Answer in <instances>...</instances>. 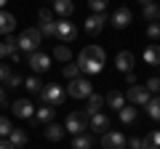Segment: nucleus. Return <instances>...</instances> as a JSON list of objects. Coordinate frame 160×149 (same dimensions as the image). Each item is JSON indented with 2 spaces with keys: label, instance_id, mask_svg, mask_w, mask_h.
Returning <instances> with one entry per match:
<instances>
[{
  "label": "nucleus",
  "instance_id": "72a5a7b5",
  "mask_svg": "<svg viewBox=\"0 0 160 149\" xmlns=\"http://www.w3.org/2000/svg\"><path fill=\"white\" fill-rule=\"evenodd\" d=\"M147 37H149V40H160V22H149Z\"/></svg>",
  "mask_w": 160,
  "mask_h": 149
},
{
  "label": "nucleus",
  "instance_id": "f8f14e48",
  "mask_svg": "<svg viewBox=\"0 0 160 149\" xmlns=\"http://www.w3.org/2000/svg\"><path fill=\"white\" fill-rule=\"evenodd\" d=\"M107 22H109V19L104 16V13H91V16L86 19V32H88V35H99Z\"/></svg>",
  "mask_w": 160,
  "mask_h": 149
},
{
  "label": "nucleus",
  "instance_id": "0eeeda50",
  "mask_svg": "<svg viewBox=\"0 0 160 149\" xmlns=\"http://www.w3.org/2000/svg\"><path fill=\"white\" fill-rule=\"evenodd\" d=\"M27 64H29V69L32 72H48V67H51V59H48V53H43V51H35V53H29L27 56Z\"/></svg>",
  "mask_w": 160,
  "mask_h": 149
},
{
  "label": "nucleus",
  "instance_id": "bb28decb",
  "mask_svg": "<svg viewBox=\"0 0 160 149\" xmlns=\"http://www.w3.org/2000/svg\"><path fill=\"white\" fill-rule=\"evenodd\" d=\"M53 115H56V109L48 107V104L38 109V120H40V123H46V125H48V123H53Z\"/></svg>",
  "mask_w": 160,
  "mask_h": 149
},
{
  "label": "nucleus",
  "instance_id": "c03bdc74",
  "mask_svg": "<svg viewBox=\"0 0 160 149\" xmlns=\"http://www.w3.org/2000/svg\"><path fill=\"white\" fill-rule=\"evenodd\" d=\"M139 3H142V6H147V3H152V0H139Z\"/></svg>",
  "mask_w": 160,
  "mask_h": 149
},
{
  "label": "nucleus",
  "instance_id": "4be33fe9",
  "mask_svg": "<svg viewBox=\"0 0 160 149\" xmlns=\"http://www.w3.org/2000/svg\"><path fill=\"white\" fill-rule=\"evenodd\" d=\"M104 101H107L112 109H118V112L126 107V96H123V93H118V91H109L107 96H104Z\"/></svg>",
  "mask_w": 160,
  "mask_h": 149
},
{
  "label": "nucleus",
  "instance_id": "58836bf2",
  "mask_svg": "<svg viewBox=\"0 0 160 149\" xmlns=\"http://www.w3.org/2000/svg\"><path fill=\"white\" fill-rule=\"evenodd\" d=\"M8 77H11V69H8V64H0V83H6Z\"/></svg>",
  "mask_w": 160,
  "mask_h": 149
},
{
  "label": "nucleus",
  "instance_id": "a878e982",
  "mask_svg": "<svg viewBox=\"0 0 160 149\" xmlns=\"http://www.w3.org/2000/svg\"><path fill=\"white\" fill-rule=\"evenodd\" d=\"M133 120H136V107H133V104L120 109V123H123V125H131Z\"/></svg>",
  "mask_w": 160,
  "mask_h": 149
},
{
  "label": "nucleus",
  "instance_id": "c85d7f7f",
  "mask_svg": "<svg viewBox=\"0 0 160 149\" xmlns=\"http://www.w3.org/2000/svg\"><path fill=\"white\" fill-rule=\"evenodd\" d=\"M62 72H64V77H67V80H75V77L80 74V67H78V64H72V61H67Z\"/></svg>",
  "mask_w": 160,
  "mask_h": 149
},
{
  "label": "nucleus",
  "instance_id": "423d86ee",
  "mask_svg": "<svg viewBox=\"0 0 160 149\" xmlns=\"http://www.w3.org/2000/svg\"><path fill=\"white\" fill-rule=\"evenodd\" d=\"M75 37H78V27H75L69 19H62V22H56V40L59 43H72Z\"/></svg>",
  "mask_w": 160,
  "mask_h": 149
},
{
  "label": "nucleus",
  "instance_id": "f03ea898",
  "mask_svg": "<svg viewBox=\"0 0 160 149\" xmlns=\"http://www.w3.org/2000/svg\"><path fill=\"white\" fill-rule=\"evenodd\" d=\"M16 43H19V51H24V53L29 56V53H35V51L40 48V43H43V35H40L38 27H29V29H24V32L16 37Z\"/></svg>",
  "mask_w": 160,
  "mask_h": 149
},
{
  "label": "nucleus",
  "instance_id": "7ed1b4c3",
  "mask_svg": "<svg viewBox=\"0 0 160 149\" xmlns=\"http://www.w3.org/2000/svg\"><path fill=\"white\" fill-rule=\"evenodd\" d=\"M64 131L72 133V136H80V133L88 131V115L86 112H69L67 123H64Z\"/></svg>",
  "mask_w": 160,
  "mask_h": 149
},
{
  "label": "nucleus",
  "instance_id": "2f4dec72",
  "mask_svg": "<svg viewBox=\"0 0 160 149\" xmlns=\"http://www.w3.org/2000/svg\"><path fill=\"white\" fill-rule=\"evenodd\" d=\"M40 35H48V37H56V22H46V24H40Z\"/></svg>",
  "mask_w": 160,
  "mask_h": 149
},
{
  "label": "nucleus",
  "instance_id": "aec40b11",
  "mask_svg": "<svg viewBox=\"0 0 160 149\" xmlns=\"http://www.w3.org/2000/svg\"><path fill=\"white\" fill-rule=\"evenodd\" d=\"M64 133L67 131H64V125H59V123H48L46 125V138L48 141H62Z\"/></svg>",
  "mask_w": 160,
  "mask_h": 149
},
{
  "label": "nucleus",
  "instance_id": "393cba45",
  "mask_svg": "<svg viewBox=\"0 0 160 149\" xmlns=\"http://www.w3.org/2000/svg\"><path fill=\"white\" fill-rule=\"evenodd\" d=\"M142 149H160V131H152L147 138H142Z\"/></svg>",
  "mask_w": 160,
  "mask_h": 149
},
{
  "label": "nucleus",
  "instance_id": "dca6fc26",
  "mask_svg": "<svg viewBox=\"0 0 160 149\" xmlns=\"http://www.w3.org/2000/svg\"><path fill=\"white\" fill-rule=\"evenodd\" d=\"M16 51H19L16 37H13V35H6V40L0 43V59H3V56H13Z\"/></svg>",
  "mask_w": 160,
  "mask_h": 149
},
{
  "label": "nucleus",
  "instance_id": "cd10ccee",
  "mask_svg": "<svg viewBox=\"0 0 160 149\" xmlns=\"http://www.w3.org/2000/svg\"><path fill=\"white\" fill-rule=\"evenodd\" d=\"M147 115L152 120H160V99H149L147 101Z\"/></svg>",
  "mask_w": 160,
  "mask_h": 149
},
{
  "label": "nucleus",
  "instance_id": "f3484780",
  "mask_svg": "<svg viewBox=\"0 0 160 149\" xmlns=\"http://www.w3.org/2000/svg\"><path fill=\"white\" fill-rule=\"evenodd\" d=\"M53 11H56L62 19H69L72 11H75V3L72 0H53Z\"/></svg>",
  "mask_w": 160,
  "mask_h": 149
},
{
  "label": "nucleus",
  "instance_id": "412c9836",
  "mask_svg": "<svg viewBox=\"0 0 160 149\" xmlns=\"http://www.w3.org/2000/svg\"><path fill=\"white\" fill-rule=\"evenodd\" d=\"M144 61H147V64H152V67H160V46L149 43V46L144 48Z\"/></svg>",
  "mask_w": 160,
  "mask_h": 149
},
{
  "label": "nucleus",
  "instance_id": "9d476101",
  "mask_svg": "<svg viewBox=\"0 0 160 149\" xmlns=\"http://www.w3.org/2000/svg\"><path fill=\"white\" fill-rule=\"evenodd\" d=\"M109 22H112V27H115V29H126L128 24L133 22V16H131V8H126V6H120L118 11L112 13V19H109Z\"/></svg>",
  "mask_w": 160,
  "mask_h": 149
},
{
  "label": "nucleus",
  "instance_id": "6e6552de",
  "mask_svg": "<svg viewBox=\"0 0 160 149\" xmlns=\"http://www.w3.org/2000/svg\"><path fill=\"white\" fill-rule=\"evenodd\" d=\"M128 101H131L133 107H147V101H149L147 85H131L128 88Z\"/></svg>",
  "mask_w": 160,
  "mask_h": 149
},
{
  "label": "nucleus",
  "instance_id": "c756f323",
  "mask_svg": "<svg viewBox=\"0 0 160 149\" xmlns=\"http://www.w3.org/2000/svg\"><path fill=\"white\" fill-rule=\"evenodd\" d=\"M158 11H160V8L158 6H155V0H152V3H147V6H144V19H147V22H155V19H158Z\"/></svg>",
  "mask_w": 160,
  "mask_h": 149
},
{
  "label": "nucleus",
  "instance_id": "2eb2a0df",
  "mask_svg": "<svg viewBox=\"0 0 160 149\" xmlns=\"http://www.w3.org/2000/svg\"><path fill=\"white\" fill-rule=\"evenodd\" d=\"M8 141H11L13 149H24V147H27V131H24V128H11Z\"/></svg>",
  "mask_w": 160,
  "mask_h": 149
},
{
  "label": "nucleus",
  "instance_id": "5701e85b",
  "mask_svg": "<svg viewBox=\"0 0 160 149\" xmlns=\"http://www.w3.org/2000/svg\"><path fill=\"white\" fill-rule=\"evenodd\" d=\"M53 59H59V61H72V51H69V46H64V43H59L56 48H53Z\"/></svg>",
  "mask_w": 160,
  "mask_h": 149
},
{
  "label": "nucleus",
  "instance_id": "e433bc0d",
  "mask_svg": "<svg viewBox=\"0 0 160 149\" xmlns=\"http://www.w3.org/2000/svg\"><path fill=\"white\" fill-rule=\"evenodd\" d=\"M147 91L149 93H158L160 91V77H149V80H147Z\"/></svg>",
  "mask_w": 160,
  "mask_h": 149
},
{
  "label": "nucleus",
  "instance_id": "39448f33",
  "mask_svg": "<svg viewBox=\"0 0 160 149\" xmlns=\"http://www.w3.org/2000/svg\"><path fill=\"white\" fill-rule=\"evenodd\" d=\"M64 93H67L69 99H88L93 91H91V83H88L86 77H75V80H69V85H67Z\"/></svg>",
  "mask_w": 160,
  "mask_h": 149
},
{
  "label": "nucleus",
  "instance_id": "20e7f679",
  "mask_svg": "<svg viewBox=\"0 0 160 149\" xmlns=\"http://www.w3.org/2000/svg\"><path fill=\"white\" fill-rule=\"evenodd\" d=\"M40 99H43L48 107L56 109V107H62V104H64L67 93H64V88H59V85H53V83H51V85H43V88H40Z\"/></svg>",
  "mask_w": 160,
  "mask_h": 149
},
{
  "label": "nucleus",
  "instance_id": "49530a36",
  "mask_svg": "<svg viewBox=\"0 0 160 149\" xmlns=\"http://www.w3.org/2000/svg\"><path fill=\"white\" fill-rule=\"evenodd\" d=\"M158 19H160V11H158Z\"/></svg>",
  "mask_w": 160,
  "mask_h": 149
},
{
  "label": "nucleus",
  "instance_id": "a19ab883",
  "mask_svg": "<svg viewBox=\"0 0 160 149\" xmlns=\"http://www.w3.org/2000/svg\"><path fill=\"white\" fill-rule=\"evenodd\" d=\"M128 147H131V149H142V138H131Z\"/></svg>",
  "mask_w": 160,
  "mask_h": 149
},
{
  "label": "nucleus",
  "instance_id": "b1692460",
  "mask_svg": "<svg viewBox=\"0 0 160 149\" xmlns=\"http://www.w3.org/2000/svg\"><path fill=\"white\" fill-rule=\"evenodd\" d=\"M91 147H93L91 133H80V136H75V141H72V149H91Z\"/></svg>",
  "mask_w": 160,
  "mask_h": 149
},
{
  "label": "nucleus",
  "instance_id": "ddd939ff",
  "mask_svg": "<svg viewBox=\"0 0 160 149\" xmlns=\"http://www.w3.org/2000/svg\"><path fill=\"white\" fill-rule=\"evenodd\" d=\"M11 112H13L16 117H22V120H29V117L35 115V104L27 101V99H19V101L11 107Z\"/></svg>",
  "mask_w": 160,
  "mask_h": 149
},
{
  "label": "nucleus",
  "instance_id": "4c0bfd02",
  "mask_svg": "<svg viewBox=\"0 0 160 149\" xmlns=\"http://www.w3.org/2000/svg\"><path fill=\"white\" fill-rule=\"evenodd\" d=\"M6 83H8V88H22V83H24V80L19 77V74H11V77H8Z\"/></svg>",
  "mask_w": 160,
  "mask_h": 149
},
{
  "label": "nucleus",
  "instance_id": "f704fd0d",
  "mask_svg": "<svg viewBox=\"0 0 160 149\" xmlns=\"http://www.w3.org/2000/svg\"><path fill=\"white\" fill-rule=\"evenodd\" d=\"M11 120H8V117H3L0 115V138H8V133H11Z\"/></svg>",
  "mask_w": 160,
  "mask_h": 149
},
{
  "label": "nucleus",
  "instance_id": "ea45409f",
  "mask_svg": "<svg viewBox=\"0 0 160 149\" xmlns=\"http://www.w3.org/2000/svg\"><path fill=\"white\" fill-rule=\"evenodd\" d=\"M126 83H128V85H136V74H133V72H126Z\"/></svg>",
  "mask_w": 160,
  "mask_h": 149
},
{
  "label": "nucleus",
  "instance_id": "6ab92c4d",
  "mask_svg": "<svg viewBox=\"0 0 160 149\" xmlns=\"http://www.w3.org/2000/svg\"><path fill=\"white\" fill-rule=\"evenodd\" d=\"M102 107H104V96H99V93H91V96H88L86 115H88V117H91V115H99V112H102Z\"/></svg>",
  "mask_w": 160,
  "mask_h": 149
},
{
  "label": "nucleus",
  "instance_id": "37998d69",
  "mask_svg": "<svg viewBox=\"0 0 160 149\" xmlns=\"http://www.w3.org/2000/svg\"><path fill=\"white\" fill-rule=\"evenodd\" d=\"M0 149H13V147H11V141H8V138H3V141H0Z\"/></svg>",
  "mask_w": 160,
  "mask_h": 149
},
{
  "label": "nucleus",
  "instance_id": "c9c22d12",
  "mask_svg": "<svg viewBox=\"0 0 160 149\" xmlns=\"http://www.w3.org/2000/svg\"><path fill=\"white\" fill-rule=\"evenodd\" d=\"M38 19H40V24H46V22H53V13L48 11V8H40V11H38Z\"/></svg>",
  "mask_w": 160,
  "mask_h": 149
},
{
  "label": "nucleus",
  "instance_id": "473e14b6",
  "mask_svg": "<svg viewBox=\"0 0 160 149\" xmlns=\"http://www.w3.org/2000/svg\"><path fill=\"white\" fill-rule=\"evenodd\" d=\"M22 85H27V91H32V93H40V88H43V83H40L38 77H27V80H24Z\"/></svg>",
  "mask_w": 160,
  "mask_h": 149
},
{
  "label": "nucleus",
  "instance_id": "1a4fd4ad",
  "mask_svg": "<svg viewBox=\"0 0 160 149\" xmlns=\"http://www.w3.org/2000/svg\"><path fill=\"white\" fill-rule=\"evenodd\" d=\"M126 147V136L118 131H107L102 133V149H123Z\"/></svg>",
  "mask_w": 160,
  "mask_h": 149
},
{
  "label": "nucleus",
  "instance_id": "9b49d317",
  "mask_svg": "<svg viewBox=\"0 0 160 149\" xmlns=\"http://www.w3.org/2000/svg\"><path fill=\"white\" fill-rule=\"evenodd\" d=\"M88 131L91 133H107L109 131V117L102 115V112L99 115H91L88 117Z\"/></svg>",
  "mask_w": 160,
  "mask_h": 149
},
{
  "label": "nucleus",
  "instance_id": "7c9ffc66",
  "mask_svg": "<svg viewBox=\"0 0 160 149\" xmlns=\"http://www.w3.org/2000/svg\"><path fill=\"white\" fill-rule=\"evenodd\" d=\"M109 6V0H88V8H91L93 13H104Z\"/></svg>",
  "mask_w": 160,
  "mask_h": 149
},
{
  "label": "nucleus",
  "instance_id": "4468645a",
  "mask_svg": "<svg viewBox=\"0 0 160 149\" xmlns=\"http://www.w3.org/2000/svg\"><path fill=\"white\" fill-rule=\"evenodd\" d=\"M133 64H136V59H133L131 51H120L118 56H115V67H118L120 72H133Z\"/></svg>",
  "mask_w": 160,
  "mask_h": 149
},
{
  "label": "nucleus",
  "instance_id": "a18cd8bd",
  "mask_svg": "<svg viewBox=\"0 0 160 149\" xmlns=\"http://www.w3.org/2000/svg\"><path fill=\"white\" fill-rule=\"evenodd\" d=\"M6 3H8V0H0V8H3V6H6Z\"/></svg>",
  "mask_w": 160,
  "mask_h": 149
},
{
  "label": "nucleus",
  "instance_id": "a211bd4d",
  "mask_svg": "<svg viewBox=\"0 0 160 149\" xmlns=\"http://www.w3.org/2000/svg\"><path fill=\"white\" fill-rule=\"evenodd\" d=\"M13 27H16V19H13V13L0 11V35H11Z\"/></svg>",
  "mask_w": 160,
  "mask_h": 149
},
{
  "label": "nucleus",
  "instance_id": "79ce46f5",
  "mask_svg": "<svg viewBox=\"0 0 160 149\" xmlns=\"http://www.w3.org/2000/svg\"><path fill=\"white\" fill-rule=\"evenodd\" d=\"M3 107H6V88L0 85V109H3Z\"/></svg>",
  "mask_w": 160,
  "mask_h": 149
},
{
  "label": "nucleus",
  "instance_id": "f257e3e1",
  "mask_svg": "<svg viewBox=\"0 0 160 149\" xmlns=\"http://www.w3.org/2000/svg\"><path fill=\"white\" fill-rule=\"evenodd\" d=\"M78 67L86 74H99L104 69V51L99 46H86L78 56Z\"/></svg>",
  "mask_w": 160,
  "mask_h": 149
}]
</instances>
